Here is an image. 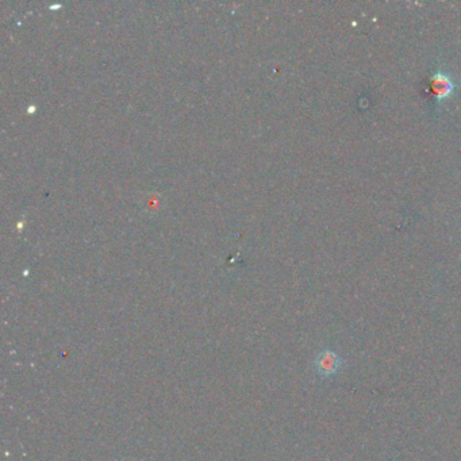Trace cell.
<instances>
[{
    "mask_svg": "<svg viewBox=\"0 0 461 461\" xmlns=\"http://www.w3.org/2000/svg\"><path fill=\"white\" fill-rule=\"evenodd\" d=\"M344 365V358L333 348H325L316 353L312 361V369L321 379L336 377Z\"/></svg>",
    "mask_w": 461,
    "mask_h": 461,
    "instance_id": "cell-1",
    "label": "cell"
},
{
    "mask_svg": "<svg viewBox=\"0 0 461 461\" xmlns=\"http://www.w3.org/2000/svg\"><path fill=\"white\" fill-rule=\"evenodd\" d=\"M455 83L451 76L443 72H437L429 79V94L437 101L443 102L451 98L455 92Z\"/></svg>",
    "mask_w": 461,
    "mask_h": 461,
    "instance_id": "cell-2",
    "label": "cell"
}]
</instances>
